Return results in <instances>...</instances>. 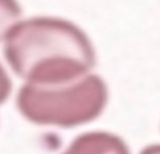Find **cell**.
I'll use <instances>...</instances> for the list:
<instances>
[{
	"label": "cell",
	"mask_w": 160,
	"mask_h": 154,
	"mask_svg": "<svg viewBox=\"0 0 160 154\" xmlns=\"http://www.w3.org/2000/svg\"><path fill=\"white\" fill-rule=\"evenodd\" d=\"M10 69L24 84L56 85L93 73L96 49L88 35L72 21L32 17L14 25L3 41Z\"/></svg>",
	"instance_id": "cell-1"
},
{
	"label": "cell",
	"mask_w": 160,
	"mask_h": 154,
	"mask_svg": "<svg viewBox=\"0 0 160 154\" xmlns=\"http://www.w3.org/2000/svg\"><path fill=\"white\" fill-rule=\"evenodd\" d=\"M110 99L105 80L96 73L56 85L22 84L16 105L24 119L62 129L83 126L102 115Z\"/></svg>",
	"instance_id": "cell-2"
},
{
	"label": "cell",
	"mask_w": 160,
	"mask_h": 154,
	"mask_svg": "<svg viewBox=\"0 0 160 154\" xmlns=\"http://www.w3.org/2000/svg\"><path fill=\"white\" fill-rule=\"evenodd\" d=\"M61 154H131V149L115 133L91 130L75 137Z\"/></svg>",
	"instance_id": "cell-3"
},
{
	"label": "cell",
	"mask_w": 160,
	"mask_h": 154,
	"mask_svg": "<svg viewBox=\"0 0 160 154\" xmlns=\"http://www.w3.org/2000/svg\"><path fill=\"white\" fill-rule=\"evenodd\" d=\"M22 10L17 0H0V42L6 39L14 25L21 21Z\"/></svg>",
	"instance_id": "cell-4"
},
{
	"label": "cell",
	"mask_w": 160,
	"mask_h": 154,
	"mask_svg": "<svg viewBox=\"0 0 160 154\" xmlns=\"http://www.w3.org/2000/svg\"><path fill=\"white\" fill-rule=\"evenodd\" d=\"M11 79L8 76L7 70L0 63V105H3L8 99L11 94Z\"/></svg>",
	"instance_id": "cell-5"
},
{
	"label": "cell",
	"mask_w": 160,
	"mask_h": 154,
	"mask_svg": "<svg viewBox=\"0 0 160 154\" xmlns=\"http://www.w3.org/2000/svg\"><path fill=\"white\" fill-rule=\"evenodd\" d=\"M139 154H160V143H152L145 146Z\"/></svg>",
	"instance_id": "cell-6"
}]
</instances>
